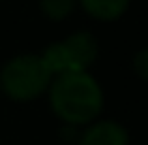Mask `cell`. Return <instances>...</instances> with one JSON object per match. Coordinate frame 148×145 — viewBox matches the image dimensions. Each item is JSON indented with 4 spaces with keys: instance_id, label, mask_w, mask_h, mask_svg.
I'll list each match as a JSON object with an SVG mask.
<instances>
[{
    "instance_id": "6da1fadb",
    "label": "cell",
    "mask_w": 148,
    "mask_h": 145,
    "mask_svg": "<svg viewBox=\"0 0 148 145\" xmlns=\"http://www.w3.org/2000/svg\"><path fill=\"white\" fill-rule=\"evenodd\" d=\"M49 107L71 126L90 124L103 111V90L86 73H62L49 83Z\"/></svg>"
},
{
    "instance_id": "7a4b0ae2",
    "label": "cell",
    "mask_w": 148,
    "mask_h": 145,
    "mask_svg": "<svg viewBox=\"0 0 148 145\" xmlns=\"http://www.w3.org/2000/svg\"><path fill=\"white\" fill-rule=\"evenodd\" d=\"M54 75L45 66L43 58L34 53L11 58L0 71V90L19 103L34 100L52 83Z\"/></svg>"
},
{
    "instance_id": "3957f363",
    "label": "cell",
    "mask_w": 148,
    "mask_h": 145,
    "mask_svg": "<svg viewBox=\"0 0 148 145\" xmlns=\"http://www.w3.org/2000/svg\"><path fill=\"white\" fill-rule=\"evenodd\" d=\"M99 45L90 32H73L64 41L54 43L41 53L45 66L52 75L62 73H86L97 60Z\"/></svg>"
},
{
    "instance_id": "277c9868",
    "label": "cell",
    "mask_w": 148,
    "mask_h": 145,
    "mask_svg": "<svg viewBox=\"0 0 148 145\" xmlns=\"http://www.w3.org/2000/svg\"><path fill=\"white\" fill-rule=\"evenodd\" d=\"M77 145H129V134L122 124L112 122V119H101V122L88 124Z\"/></svg>"
},
{
    "instance_id": "5b68a950",
    "label": "cell",
    "mask_w": 148,
    "mask_h": 145,
    "mask_svg": "<svg viewBox=\"0 0 148 145\" xmlns=\"http://www.w3.org/2000/svg\"><path fill=\"white\" fill-rule=\"evenodd\" d=\"M131 0H79L84 11L101 22H114L125 15Z\"/></svg>"
},
{
    "instance_id": "8992f818",
    "label": "cell",
    "mask_w": 148,
    "mask_h": 145,
    "mask_svg": "<svg viewBox=\"0 0 148 145\" xmlns=\"http://www.w3.org/2000/svg\"><path fill=\"white\" fill-rule=\"evenodd\" d=\"M39 7L43 15L52 22H60V19L69 17L75 9V0H39Z\"/></svg>"
},
{
    "instance_id": "52a82bcc",
    "label": "cell",
    "mask_w": 148,
    "mask_h": 145,
    "mask_svg": "<svg viewBox=\"0 0 148 145\" xmlns=\"http://www.w3.org/2000/svg\"><path fill=\"white\" fill-rule=\"evenodd\" d=\"M133 68H135V73L140 75L142 79L148 81V47L140 49V51L133 56Z\"/></svg>"
}]
</instances>
